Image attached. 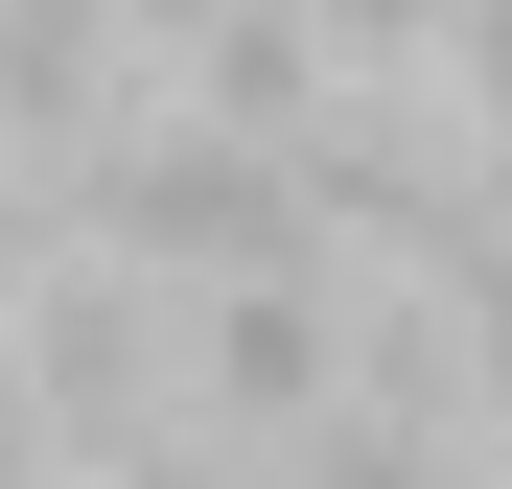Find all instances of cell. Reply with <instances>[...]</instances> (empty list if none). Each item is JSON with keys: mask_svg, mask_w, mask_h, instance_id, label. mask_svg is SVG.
<instances>
[{"mask_svg": "<svg viewBox=\"0 0 512 489\" xmlns=\"http://www.w3.org/2000/svg\"><path fill=\"white\" fill-rule=\"evenodd\" d=\"M70 233H117L140 280H280V257H350L326 233V163L280 117H210V94H140L117 140H70Z\"/></svg>", "mask_w": 512, "mask_h": 489, "instance_id": "cell-1", "label": "cell"}, {"mask_svg": "<svg viewBox=\"0 0 512 489\" xmlns=\"http://www.w3.org/2000/svg\"><path fill=\"white\" fill-rule=\"evenodd\" d=\"M187 420L210 443H326L350 420V257H280V280H187Z\"/></svg>", "mask_w": 512, "mask_h": 489, "instance_id": "cell-2", "label": "cell"}, {"mask_svg": "<svg viewBox=\"0 0 512 489\" xmlns=\"http://www.w3.org/2000/svg\"><path fill=\"white\" fill-rule=\"evenodd\" d=\"M0 489H94L70 420H47V373H24V303H0Z\"/></svg>", "mask_w": 512, "mask_h": 489, "instance_id": "cell-3", "label": "cell"}]
</instances>
